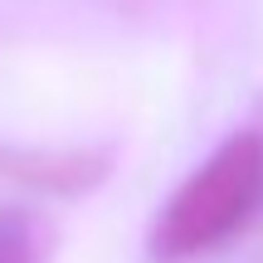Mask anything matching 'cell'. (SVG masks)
Returning <instances> with one entry per match:
<instances>
[{
    "label": "cell",
    "mask_w": 263,
    "mask_h": 263,
    "mask_svg": "<svg viewBox=\"0 0 263 263\" xmlns=\"http://www.w3.org/2000/svg\"><path fill=\"white\" fill-rule=\"evenodd\" d=\"M263 205V132H234L215 156L190 171L151 229V254L161 263H190L234 239Z\"/></svg>",
    "instance_id": "cell-1"
},
{
    "label": "cell",
    "mask_w": 263,
    "mask_h": 263,
    "mask_svg": "<svg viewBox=\"0 0 263 263\" xmlns=\"http://www.w3.org/2000/svg\"><path fill=\"white\" fill-rule=\"evenodd\" d=\"M0 263H34V244L20 219H0Z\"/></svg>",
    "instance_id": "cell-2"
}]
</instances>
